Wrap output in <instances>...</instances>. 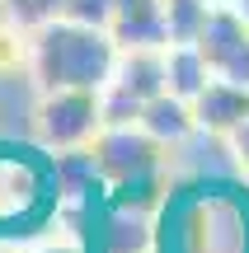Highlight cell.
<instances>
[{
  "mask_svg": "<svg viewBox=\"0 0 249 253\" xmlns=\"http://www.w3.org/2000/svg\"><path fill=\"white\" fill-rule=\"evenodd\" d=\"M33 71L47 89H103L118 75V38L75 19H52L33 33Z\"/></svg>",
  "mask_w": 249,
  "mask_h": 253,
  "instance_id": "obj_1",
  "label": "cell"
},
{
  "mask_svg": "<svg viewBox=\"0 0 249 253\" xmlns=\"http://www.w3.org/2000/svg\"><path fill=\"white\" fill-rule=\"evenodd\" d=\"M103 131V99L99 89H47L38 103V136L47 150L94 145Z\"/></svg>",
  "mask_w": 249,
  "mask_h": 253,
  "instance_id": "obj_2",
  "label": "cell"
},
{
  "mask_svg": "<svg viewBox=\"0 0 249 253\" xmlns=\"http://www.w3.org/2000/svg\"><path fill=\"white\" fill-rule=\"evenodd\" d=\"M160 145L141 122L132 126H103L94 136V160H99L103 183H127L141 173H160Z\"/></svg>",
  "mask_w": 249,
  "mask_h": 253,
  "instance_id": "obj_3",
  "label": "cell"
},
{
  "mask_svg": "<svg viewBox=\"0 0 249 253\" xmlns=\"http://www.w3.org/2000/svg\"><path fill=\"white\" fill-rule=\"evenodd\" d=\"M198 47H202L212 75L235 80V84L249 89V19L240 9L216 5L212 19H207V28H202V38H198Z\"/></svg>",
  "mask_w": 249,
  "mask_h": 253,
  "instance_id": "obj_4",
  "label": "cell"
},
{
  "mask_svg": "<svg viewBox=\"0 0 249 253\" xmlns=\"http://www.w3.org/2000/svg\"><path fill=\"white\" fill-rule=\"evenodd\" d=\"M193 113H198V126L202 131H235L240 122H249V89L235 84V80L212 75L207 89L193 99Z\"/></svg>",
  "mask_w": 249,
  "mask_h": 253,
  "instance_id": "obj_5",
  "label": "cell"
},
{
  "mask_svg": "<svg viewBox=\"0 0 249 253\" xmlns=\"http://www.w3.org/2000/svg\"><path fill=\"white\" fill-rule=\"evenodd\" d=\"M113 84H122L127 94H137L141 103H150L155 94L169 89V66L165 47H127V56H118V75Z\"/></svg>",
  "mask_w": 249,
  "mask_h": 253,
  "instance_id": "obj_6",
  "label": "cell"
},
{
  "mask_svg": "<svg viewBox=\"0 0 249 253\" xmlns=\"http://www.w3.org/2000/svg\"><path fill=\"white\" fill-rule=\"evenodd\" d=\"M141 126H146L155 141H165V145H174V141H184V136H193L198 131V113H193V103L188 99H179V94H155V99L141 108Z\"/></svg>",
  "mask_w": 249,
  "mask_h": 253,
  "instance_id": "obj_7",
  "label": "cell"
},
{
  "mask_svg": "<svg viewBox=\"0 0 249 253\" xmlns=\"http://www.w3.org/2000/svg\"><path fill=\"white\" fill-rule=\"evenodd\" d=\"M146 244H150L146 216L127 211V207H113L108 230H103V253H146Z\"/></svg>",
  "mask_w": 249,
  "mask_h": 253,
  "instance_id": "obj_8",
  "label": "cell"
},
{
  "mask_svg": "<svg viewBox=\"0 0 249 253\" xmlns=\"http://www.w3.org/2000/svg\"><path fill=\"white\" fill-rule=\"evenodd\" d=\"M212 0H165V24H169V47L174 42H198L212 19Z\"/></svg>",
  "mask_w": 249,
  "mask_h": 253,
  "instance_id": "obj_9",
  "label": "cell"
},
{
  "mask_svg": "<svg viewBox=\"0 0 249 253\" xmlns=\"http://www.w3.org/2000/svg\"><path fill=\"white\" fill-rule=\"evenodd\" d=\"M5 9L19 28H43L66 14V0H5Z\"/></svg>",
  "mask_w": 249,
  "mask_h": 253,
  "instance_id": "obj_10",
  "label": "cell"
},
{
  "mask_svg": "<svg viewBox=\"0 0 249 253\" xmlns=\"http://www.w3.org/2000/svg\"><path fill=\"white\" fill-rule=\"evenodd\" d=\"M113 14H118V0H66L61 19H75L90 28H113Z\"/></svg>",
  "mask_w": 249,
  "mask_h": 253,
  "instance_id": "obj_11",
  "label": "cell"
},
{
  "mask_svg": "<svg viewBox=\"0 0 249 253\" xmlns=\"http://www.w3.org/2000/svg\"><path fill=\"white\" fill-rule=\"evenodd\" d=\"M14 66H24V38L0 24V71H14Z\"/></svg>",
  "mask_w": 249,
  "mask_h": 253,
  "instance_id": "obj_12",
  "label": "cell"
},
{
  "mask_svg": "<svg viewBox=\"0 0 249 253\" xmlns=\"http://www.w3.org/2000/svg\"><path fill=\"white\" fill-rule=\"evenodd\" d=\"M231 145H235V164H240V173L249 178V122H240L231 131Z\"/></svg>",
  "mask_w": 249,
  "mask_h": 253,
  "instance_id": "obj_13",
  "label": "cell"
},
{
  "mask_svg": "<svg viewBox=\"0 0 249 253\" xmlns=\"http://www.w3.org/2000/svg\"><path fill=\"white\" fill-rule=\"evenodd\" d=\"M38 253H80L75 244H47V249H38Z\"/></svg>",
  "mask_w": 249,
  "mask_h": 253,
  "instance_id": "obj_14",
  "label": "cell"
},
{
  "mask_svg": "<svg viewBox=\"0 0 249 253\" xmlns=\"http://www.w3.org/2000/svg\"><path fill=\"white\" fill-rule=\"evenodd\" d=\"M235 9H240V14L249 19V0H235Z\"/></svg>",
  "mask_w": 249,
  "mask_h": 253,
  "instance_id": "obj_15",
  "label": "cell"
},
{
  "mask_svg": "<svg viewBox=\"0 0 249 253\" xmlns=\"http://www.w3.org/2000/svg\"><path fill=\"white\" fill-rule=\"evenodd\" d=\"M212 5H226V0H212Z\"/></svg>",
  "mask_w": 249,
  "mask_h": 253,
  "instance_id": "obj_16",
  "label": "cell"
}]
</instances>
